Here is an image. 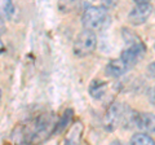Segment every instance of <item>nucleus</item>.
<instances>
[{
	"label": "nucleus",
	"instance_id": "14",
	"mask_svg": "<svg viewBox=\"0 0 155 145\" xmlns=\"http://www.w3.org/2000/svg\"><path fill=\"white\" fill-rule=\"evenodd\" d=\"M4 49H5V48H4V44H3V42H2V39H0V55H2V53L4 52Z\"/></svg>",
	"mask_w": 155,
	"mask_h": 145
},
{
	"label": "nucleus",
	"instance_id": "7",
	"mask_svg": "<svg viewBox=\"0 0 155 145\" xmlns=\"http://www.w3.org/2000/svg\"><path fill=\"white\" fill-rule=\"evenodd\" d=\"M128 69L129 67L125 65L122 60L116 59V60H111L107 64V66H106V72L111 76H120V75H123Z\"/></svg>",
	"mask_w": 155,
	"mask_h": 145
},
{
	"label": "nucleus",
	"instance_id": "15",
	"mask_svg": "<svg viewBox=\"0 0 155 145\" xmlns=\"http://www.w3.org/2000/svg\"><path fill=\"white\" fill-rule=\"evenodd\" d=\"M111 145H123V144H122V143H118V141H116V143H113Z\"/></svg>",
	"mask_w": 155,
	"mask_h": 145
},
{
	"label": "nucleus",
	"instance_id": "11",
	"mask_svg": "<svg viewBox=\"0 0 155 145\" xmlns=\"http://www.w3.org/2000/svg\"><path fill=\"white\" fill-rule=\"evenodd\" d=\"M71 114H72V112L71 110H67V112L64 114V118H62V120L60 122V124H58V128L56 130V131H61L62 128H65L66 127V124L70 122V119H71Z\"/></svg>",
	"mask_w": 155,
	"mask_h": 145
},
{
	"label": "nucleus",
	"instance_id": "2",
	"mask_svg": "<svg viewBox=\"0 0 155 145\" xmlns=\"http://www.w3.org/2000/svg\"><path fill=\"white\" fill-rule=\"evenodd\" d=\"M97 38L93 31L84 30L76 36L74 43V53L79 57H84L91 55L96 49Z\"/></svg>",
	"mask_w": 155,
	"mask_h": 145
},
{
	"label": "nucleus",
	"instance_id": "9",
	"mask_svg": "<svg viewBox=\"0 0 155 145\" xmlns=\"http://www.w3.org/2000/svg\"><path fill=\"white\" fill-rule=\"evenodd\" d=\"M130 145H155V141L146 133H136L130 139Z\"/></svg>",
	"mask_w": 155,
	"mask_h": 145
},
{
	"label": "nucleus",
	"instance_id": "1",
	"mask_svg": "<svg viewBox=\"0 0 155 145\" xmlns=\"http://www.w3.org/2000/svg\"><path fill=\"white\" fill-rule=\"evenodd\" d=\"M109 21L107 11L102 7H88L83 14V25L89 31L102 30L109 25Z\"/></svg>",
	"mask_w": 155,
	"mask_h": 145
},
{
	"label": "nucleus",
	"instance_id": "13",
	"mask_svg": "<svg viewBox=\"0 0 155 145\" xmlns=\"http://www.w3.org/2000/svg\"><path fill=\"white\" fill-rule=\"evenodd\" d=\"M149 99H150V101H151L153 104H155V88L149 91Z\"/></svg>",
	"mask_w": 155,
	"mask_h": 145
},
{
	"label": "nucleus",
	"instance_id": "4",
	"mask_svg": "<svg viewBox=\"0 0 155 145\" xmlns=\"http://www.w3.org/2000/svg\"><path fill=\"white\" fill-rule=\"evenodd\" d=\"M153 11L151 4L147 2H137L133 9L130 11L128 20L132 25H141V23L146 22V20L150 17Z\"/></svg>",
	"mask_w": 155,
	"mask_h": 145
},
{
	"label": "nucleus",
	"instance_id": "12",
	"mask_svg": "<svg viewBox=\"0 0 155 145\" xmlns=\"http://www.w3.org/2000/svg\"><path fill=\"white\" fill-rule=\"evenodd\" d=\"M147 71L151 76H155V62H153V64H150L147 66Z\"/></svg>",
	"mask_w": 155,
	"mask_h": 145
},
{
	"label": "nucleus",
	"instance_id": "6",
	"mask_svg": "<svg viewBox=\"0 0 155 145\" xmlns=\"http://www.w3.org/2000/svg\"><path fill=\"white\" fill-rule=\"evenodd\" d=\"M136 127L145 132H155V115L149 113L137 114L134 117Z\"/></svg>",
	"mask_w": 155,
	"mask_h": 145
},
{
	"label": "nucleus",
	"instance_id": "3",
	"mask_svg": "<svg viewBox=\"0 0 155 145\" xmlns=\"http://www.w3.org/2000/svg\"><path fill=\"white\" fill-rule=\"evenodd\" d=\"M145 51H146L145 49V46L140 40L132 42L127 49L123 51L122 56H120V60H122L128 67H130V66L136 65L142 59L143 55H145Z\"/></svg>",
	"mask_w": 155,
	"mask_h": 145
},
{
	"label": "nucleus",
	"instance_id": "10",
	"mask_svg": "<svg viewBox=\"0 0 155 145\" xmlns=\"http://www.w3.org/2000/svg\"><path fill=\"white\" fill-rule=\"evenodd\" d=\"M105 89H106V83H104V82H97V80L91 84V88H89L91 95L96 99L102 97V95L105 93Z\"/></svg>",
	"mask_w": 155,
	"mask_h": 145
},
{
	"label": "nucleus",
	"instance_id": "16",
	"mask_svg": "<svg viewBox=\"0 0 155 145\" xmlns=\"http://www.w3.org/2000/svg\"><path fill=\"white\" fill-rule=\"evenodd\" d=\"M0 104H2V89H0Z\"/></svg>",
	"mask_w": 155,
	"mask_h": 145
},
{
	"label": "nucleus",
	"instance_id": "5",
	"mask_svg": "<svg viewBox=\"0 0 155 145\" xmlns=\"http://www.w3.org/2000/svg\"><path fill=\"white\" fill-rule=\"evenodd\" d=\"M122 117H123L122 106H120L119 104H114V105L107 110V113H106V117H105L106 130H109V131H113V130L116 127V126L119 124Z\"/></svg>",
	"mask_w": 155,
	"mask_h": 145
},
{
	"label": "nucleus",
	"instance_id": "8",
	"mask_svg": "<svg viewBox=\"0 0 155 145\" xmlns=\"http://www.w3.org/2000/svg\"><path fill=\"white\" fill-rule=\"evenodd\" d=\"M14 13V4L11 0H0V18L8 20Z\"/></svg>",
	"mask_w": 155,
	"mask_h": 145
}]
</instances>
